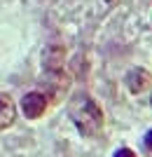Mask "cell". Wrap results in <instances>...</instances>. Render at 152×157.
<instances>
[{
    "mask_svg": "<svg viewBox=\"0 0 152 157\" xmlns=\"http://www.w3.org/2000/svg\"><path fill=\"white\" fill-rule=\"evenodd\" d=\"M115 157H136L131 150H126V148H122V150H117L115 152Z\"/></svg>",
    "mask_w": 152,
    "mask_h": 157,
    "instance_id": "5",
    "label": "cell"
},
{
    "mask_svg": "<svg viewBox=\"0 0 152 157\" xmlns=\"http://www.w3.org/2000/svg\"><path fill=\"white\" fill-rule=\"evenodd\" d=\"M68 113H70V120L75 122V127L84 136H96L103 129V113H101L98 103L91 101L87 94H77L68 105Z\"/></svg>",
    "mask_w": 152,
    "mask_h": 157,
    "instance_id": "1",
    "label": "cell"
},
{
    "mask_svg": "<svg viewBox=\"0 0 152 157\" xmlns=\"http://www.w3.org/2000/svg\"><path fill=\"white\" fill-rule=\"evenodd\" d=\"M21 108H24V115H26L28 120H35L47 110V96L42 92H31V94L24 96Z\"/></svg>",
    "mask_w": 152,
    "mask_h": 157,
    "instance_id": "2",
    "label": "cell"
},
{
    "mask_svg": "<svg viewBox=\"0 0 152 157\" xmlns=\"http://www.w3.org/2000/svg\"><path fill=\"white\" fill-rule=\"evenodd\" d=\"M126 87H129V92L133 94H143L147 92V87H150V73L145 68H133V71L126 73Z\"/></svg>",
    "mask_w": 152,
    "mask_h": 157,
    "instance_id": "3",
    "label": "cell"
},
{
    "mask_svg": "<svg viewBox=\"0 0 152 157\" xmlns=\"http://www.w3.org/2000/svg\"><path fill=\"white\" fill-rule=\"evenodd\" d=\"M17 117V108H14V101L7 94H0V129H7V127L14 122Z\"/></svg>",
    "mask_w": 152,
    "mask_h": 157,
    "instance_id": "4",
    "label": "cell"
}]
</instances>
